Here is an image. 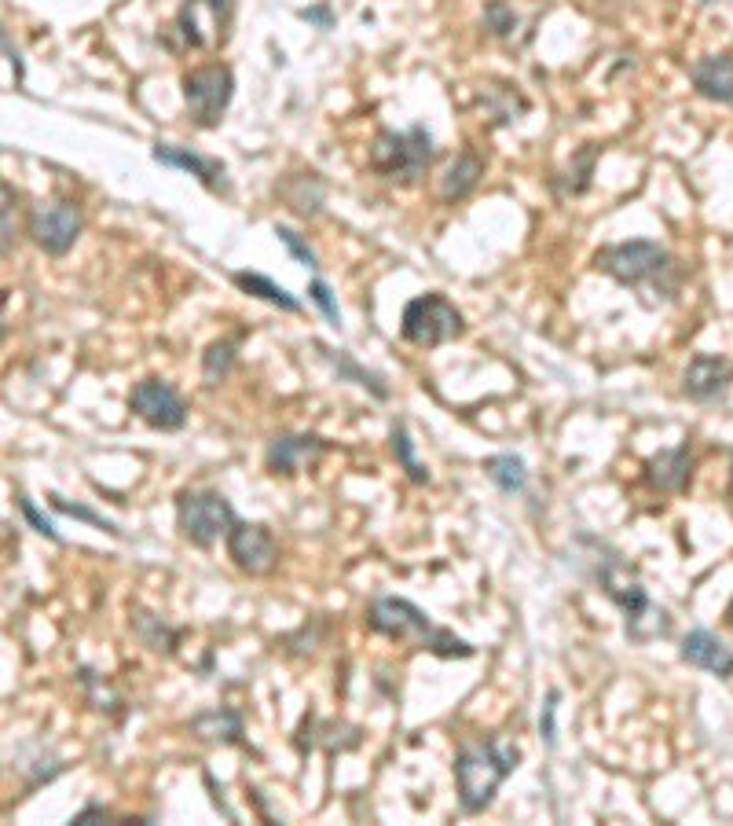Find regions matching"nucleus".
I'll use <instances>...</instances> for the list:
<instances>
[{
    "instance_id": "f257e3e1",
    "label": "nucleus",
    "mask_w": 733,
    "mask_h": 826,
    "mask_svg": "<svg viewBox=\"0 0 733 826\" xmlns=\"http://www.w3.org/2000/svg\"><path fill=\"white\" fill-rule=\"evenodd\" d=\"M521 764V749L506 738H488V743L459 746L455 757V786L462 812L477 815L495 801V793Z\"/></svg>"
},
{
    "instance_id": "f03ea898",
    "label": "nucleus",
    "mask_w": 733,
    "mask_h": 826,
    "mask_svg": "<svg viewBox=\"0 0 733 826\" xmlns=\"http://www.w3.org/2000/svg\"><path fill=\"white\" fill-rule=\"evenodd\" d=\"M366 625L390 639L415 643V647L437 654V658H473V654H477L466 639H459L455 632H448V628H437L426 610H418L415 603H407L401 595L374 599L371 610H366Z\"/></svg>"
},
{
    "instance_id": "7ed1b4c3",
    "label": "nucleus",
    "mask_w": 733,
    "mask_h": 826,
    "mask_svg": "<svg viewBox=\"0 0 733 826\" xmlns=\"http://www.w3.org/2000/svg\"><path fill=\"white\" fill-rule=\"evenodd\" d=\"M595 268L612 276V280L623 283V287H653V291H661L664 298H675L678 280H683L675 261H672V254L653 239L601 246V250L595 254Z\"/></svg>"
},
{
    "instance_id": "20e7f679",
    "label": "nucleus",
    "mask_w": 733,
    "mask_h": 826,
    "mask_svg": "<svg viewBox=\"0 0 733 826\" xmlns=\"http://www.w3.org/2000/svg\"><path fill=\"white\" fill-rule=\"evenodd\" d=\"M601 588H606V595L623 610V617H628V636L634 643H650L672 632V614L650 603V592L642 588L639 577H631V570L623 562L612 559L606 570H601Z\"/></svg>"
},
{
    "instance_id": "39448f33",
    "label": "nucleus",
    "mask_w": 733,
    "mask_h": 826,
    "mask_svg": "<svg viewBox=\"0 0 733 826\" xmlns=\"http://www.w3.org/2000/svg\"><path fill=\"white\" fill-rule=\"evenodd\" d=\"M433 163V136L426 133L422 125L407 129V133H379L371 144V166L374 174H382L385 180H401V185H411L418 180Z\"/></svg>"
},
{
    "instance_id": "423d86ee",
    "label": "nucleus",
    "mask_w": 733,
    "mask_h": 826,
    "mask_svg": "<svg viewBox=\"0 0 733 826\" xmlns=\"http://www.w3.org/2000/svg\"><path fill=\"white\" fill-rule=\"evenodd\" d=\"M177 522H180V533L195 547H213L221 536H228V529L239 518H235L224 492L195 489V492H180L177 496Z\"/></svg>"
},
{
    "instance_id": "0eeeda50",
    "label": "nucleus",
    "mask_w": 733,
    "mask_h": 826,
    "mask_svg": "<svg viewBox=\"0 0 733 826\" xmlns=\"http://www.w3.org/2000/svg\"><path fill=\"white\" fill-rule=\"evenodd\" d=\"M466 324H462V313L448 302L444 294H422L415 302H407L404 316H401V335L411 342V346L433 349L444 346V342L459 338Z\"/></svg>"
},
{
    "instance_id": "6e6552de",
    "label": "nucleus",
    "mask_w": 733,
    "mask_h": 826,
    "mask_svg": "<svg viewBox=\"0 0 733 826\" xmlns=\"http://www.w3.org/2000/svg\"><path fill=\"white\" fill-rule=\"evenodd\" d=\"M232 26V0H183L172 19V48H221Z\"/></svg>"
},
{
    "instance_id": "1a4fd4ad",
    "label": "nucleus",
    "mask_w": 733,
    "mask_h": 826,
    "mask_svg": "<svg viewBox=\"0 0 733 826\" xmlns=\"http://www.w3.org/2000/svg\"><path fill=\"white\" fill-rule=\"evenodd\" d=\"M232 96H235V74L224 63H210V67L183 74V100H188V111L202 129L221 125Z\"/></svg>"
},
{
    "instance_id": "9d476101",
    "label": "nucleus",
    "mask_w": 733,
    "mask_h": 826,
    "mask_svg": "<svg viewBox=\"0 0 733 826\" xmlns=\"http://www.w3.org/2000/svg\"><path fill=\"white\" fill-rule=\"evenodd\" d=\"M84 228L81 210L74 202H41V206L30 210V235L45 254L63 257L78 243V235Z\"/></svg>"
},
{
    "instance_id": "9b49d317",
    "label": "nucleus",
    "mask_w": 733,
    "mask_h": 826,
    "mask_svg": "<svg viewBox=\"0 0 733 826\" xmlns=\"http://www.w3.org/2000/svg\"><path fill=\"white\" fill-rule=\"evenodd\" d=\"M224 540H228V559L235 562V570H243L250 577H264L275 570L279 544H275V536L268 533V525L235 522Z\"/></svg>"
},
{
    "instance_id": "f8f14e48",
    "label": "nucleus",
    "mask_w": 733,
    "mask_h": 826,
    "mask_svg": "<svg viewBox=\"0 0 733 826\" xmlns=\"http://www.w3.org/2000/svg\"><path fill=\"white\" fill-rule=\"evenodd\" d=\"M128 404H133V412L147 426H155V431H183V423H188V404H183V397L161 379L139 382L136 390L128 393Z\"/></svg>"
},
{
    "instance_id": "ddd939ff",
    "label": "nucleus",
    "mask_w": 733,
    "mask_h": 826,
    "mask_svg": "<svg viewBox=\"0 0 733 826\" xmlns=\"http://www.w3.org/2000/svg\"><path fill=\"white\" fill-rule=\"evenodd\" d=\"M323 453H327V442L316 434H283L268 445L264 464L275 478H294L297 470H305V464H312Z\"/></svg>"
},
{
    "instance_id": "4468645a",
    "label": "nucleus",
    "mask_w": 733,
    "mask_h": 826,
    "mask_svg": "<svg viewBox=\"0 0 733 826\" xmlns=\"http://www.w3.org/2000/svg\"><path fill=\"white\" fill-rule=\"evenodd\" d=\"M730 382H733L730 360L700 353V357L689 360V368L683 375V393L689 397V401H715V397L726 393Z\"/></svg>"
},
{
    "instance_id": "2eb2a0df",
    "label": "nucleus",
    "mask_w": 733,
    "mask_h": 826,
    "mask_svg": "<svg viewBox=\"0 0 733 826\" xmlns=\"http://www.w3.org/2000/svg\"><path fill=\"white\" fill-rule=\"evenodd\" d=\"M683 661H689L693 669H704L711 676H722V680H730L733 676V650L708 628H693L683 639Z\"/></svg>"
},
{
    "instance_id": "dca6fc26",
    "label": "nucleus",
    "mask_w": 733,
    "mask_h": 826,
    "mask_svg": "<svg viewBox=\"0 0 733 826\" xmlns=\"http://www.w3.org/2000/svg\"><path fill=\"white\" fill-rule=\"evenodd\" d=\"M155 163L172 166V169H188V174L195 177L199 185H206L210 191L228 188V180H224V163H217V158H206V155H195V152H188V147L155 144Z\"/></svg>"
},
{
    "instance_id": "f3484780",
    "label": "nucleus",
    "mask_w": 733,
    "mask_h": 826,
    "mask_svg": "<svg viewBox=\"0 0 733 826\" xmlns=\"http://www.w3.org/2000/svg\"><path fill=\"white\" fill-rule=\"evenodd\" d=\"M689 78H693V89L704 100L733 107V56H704L700 63H693Z\"/></svg>"
},
{
    "instance_id": "a211bd4d",
    "label": "nucleus",
    "mask_w": 733,
    "mask_h": 826,
    "mask_svg": "<svg viewBox=\"0 0 733 826\" xmlns=\"http://www.w3.org/2000/svg\"><path fill=\"white\" fill-rule=\"evenodd\" d=\"M689 467H693V453H689V445L667 448V453L653 456L650 464H645V481H650L653 489H661V492H678V489H686Z\"/></svg>"
},
{
    "instance_id": "6ab92c4d",
    "label": "nucleus",
    "mask_w": 733,
    "mask_h": 826,
    "mask_svg": "<svg viewBox=\"0 0 733 826\" xmlns=\"http://www.w3.org/2000/svg\"><path fill=\"white\" fill-rule=\"evenodd\" d=\"M481 177H484V163L473 152H462L455 163L448 166V177H444V185H440V196H444L448 202L466 199L470 191L477 188Z\"/></svg>"
},
{
    "instance_id": "aec40b11",
    "label": "nucleus",
    "mask_w": 733,
    "mask_h": 826,
    "mask_svg": "<svg viewBox=\"0 0 733 826\" xmlns=\"http://www.w3.org/2000/svg\"><path fill=\"white\" fill-rule=\"evenodd\" d=\"M191 732H195L199 738H206V743L232 746L243 738V721H239V713H232V710H210V713H202L191 721Z\"/></svg>"
},
{
    "instance_id": "412c9836",
    "label": "nucleus",
    "mask_w": 733,
    "mask_h": 826,
    "mask_svg": "<svg viewBox=\"0 0 733 826\" xmlns=\"http://www.w3.org/2000/svg\"><path fill=\"white\" fill-rule=\"evenodd\" d=\"M235 283H239L246 294L264 298L268 305H279V309H286V313H297V309H301V302H297L294 294H286L283 287L272 283V280H268V276H261V272H235Z\"/></svg>"
},
{
    "instance_id": "4be33fe9",
    "label": "nucleus",
    "mask_w": 733,
    "mask_h": 826,
    "mask_svg": "<svg viewBox=\"0 0 733 826\" xmlns=\"http://www.w3.org/2000/svg\"><path fill=\"white\" fill-rule=\"evenodd\" d=\"M484 470H488V478L499 485L503 492H521L528 485V470H525V459L514 456V453H503V456H492L488 464H484Z\"/></svg>"
},
{
    "instance_id": "5701e85b",
    "label": "nucleus",
    "mask_w": 733,
    "mask_h": 826,
    "mask_svg": "<svg viewBox=\"0 0 733 826\" xmlns=\"http://www.w3.org/2000/svg\"><path fill=\"white\" fill-rule=\"evenodd\" d=\"M319 353L334 364V368H338V375H345V379H356V382L363 386V390H371L374 397H379V401H385V397H390V386L382 382V375L360 368V364H356V360L349 357V353H341V349L334 353V349H327V346H319Z\"/></svg>"
},
{
    "instance_id": "b1692460",
    "label": "nucleus",
    "mask_w": 733,
    "mask_h": 826,
    "mask_svg": "<svg viewBox=\"0 0 733 826\" xmlns=\"http://www.w3.org/2000/svg\"><path fill=\"white\" fill-rule=\"evenodd\" d=\"M390 437H393V456H396V464H401V467L407 470V478H411L415 485H429V470H426V464H418L415 442H411V434H407V423H393Z\"/></svg>"
},
{
    "instance_id": "393cba45",
    "label": "nucleus",
    "mask_w": 733,
    "mask_h": 826,
    "mask_svg": "<svg viewBox=\"0 0 733 826\" xmlns=\"http://www.w3.org/2000/svg\"><path fill=\"white\" fill-rule=\"evenodd\" d=\"M133 625H136V636L144 639V647L150 650H166L172 654V647H177V632H169L166 625H161V617L147 614V610H133Z\"/></svg>"
},
{
    "instance_id": "a878e982",
    "label": "nucleus",
    "mask_w": 733,
    "mask_h": 826,
    "mask_svg": "<svg viewBox=\"0 0 733 826\" xmlns=\"http://www.w3.org/2000/svg\"><path fill=\"white\" fill-rule=\"evenodd\" d=\"M235 368V342L221 338L202 353V375H206V386H221L228 379V371Z\"/></svg>"
},
{
    "instance_id": "bb28decb",
    "label": "nucleus",
    "mask_w": 733,
    "mask_h": 826,
    "mask_svg": "<svg viewBox=\"0 0 733 826\" xmlns=\"http://www.w3.org/2000/svg\"><path fill=\"white\" fill-rule=\"evenodd\" d=\"M52 500V507H56L59 514H70V518H81V522H89V525H95V529H103V533H122L117 525L111 522V518H103V514H95L92 507H84V503H70V500H63V496H48Z\"/></svg>"
},
{
    "instance_id": "cd10ccee",
    "label": "nucleus",
    "mask_w": 733,
    "mask_h": 826,
    "mask_svg": "<svg viewBox=\"0 0 733 826\" xmlns=\"http://www.w3.org/2000/svg\"><path fill=\"white\" fill-rule=\"evenodd\" d=\"M275 235H279V243L290 246V254H294L301 265H305V268H319L316 250H312V246H308L305 239H301V235H297L294 228H286V224H275Z\"/></svg>"
},
{
    "instance_id": "c85d7f7f",
    "label": "nucleus",
    "mask_w": 733,
    "mask_h": 826,
    "mask_svg": "<svg viewBox=\"0 0 733 826\" xmlns=\"http://www.w3.org/2000/svg\"><path fill=\"white\" fill-rule=\"evenodd\" d=\"M15 503H19V511H23V518L30 522V529L41 533L45 540H56V544H59L56 525H52V518H45V514H41V511L34 507V500H30V496H15Z\"/></svg>"
},
{
    "instance_id": "c756f323",
    "label": "nucleus",
    "mask_w": 733,
    "mask_h": 826,
    "mask_svg": "<svg viewBox=\"0 0 733 826\" xmlns=\"http://www.w3.org/2000/svg\"><path fill=\"white\" fill-rule=\"evenodd\" d=\"M557 702H562V691H550L543 713H539V735H543V743H546L550 749L557 746V727H554V721H557Z\"/></svg>"
},
{
    "instance_id": "7c9ffc66",
    "label": "nucleus",
    "mask_w": 733,
    "mask_h": 826,
    "mask_svg": "<svg viewBox=\"0 0 733 826\" xmlns=\"http://www.w3.org/2000/svg\"><path fill=\"white\" fill-rule=\"evenodd\" d=\"M308 298L323 309V316H327L334 327H341V309H338V302H334V294H330L327 283H323V280H312V283H308Z\"/></svg>"
},
{
    "instance_id": "2f4dec72",
    "label": "nucleus",
    "mask_w": 733,
    "mask_h": 826,
    "mask_svg": "<svg viewBox=\"0 0 733 826\" xmlns=\"http://www.w3.org/2000/svg\"><path fill=\"white\" fill-rule=\"evenodd\" d=\"M484 23H488L495 34L499 37H506V34H514V26H517V19H514V12L510 8L503 4V0H492L488 8H484Z\"/></svg>"
},
{
    "instance_id": "473e14b6",
    "label": "nucleus",
    "mask_w": 733,
    "mask_h": 826,
    "mask_svg": "<svg viewBox=\"0 0 733 826\" xmlns=\"http://www.w3.org/2000/svg\"><path fill=\"white\" fill-rule=\"evenodd\" d=\"M4 191V254H12V206H15V196H12V185L0 188Z\"/></svg>"
},
{
    "instance_id": "72a5a7b5",
    "label": "nucleus",
    "mask_w": 733,
    "mask_h": 826,
    "mask_svg": "<svg viewBox=\"0 0 733 826\" xmlns=\"http://www.w3.org/2000/svg\"><path fill=\"white\" fill-rule=\"evenodd\" d=\"M4 56H8V63H12V70H15V85H23V78H26L23 59H19V52L12 48V37H8V34H4Z\"/></svg>"
},
{
    "instance_id": "f704fd0d",
    "label": "nucleus",
    "mask_w": 733,
    "mask_h": 826,
    "mask_svg": "<svg viewBox=\"0 0 733 826\" xmlns=\"http://www.w3.org/2000/svg\"><path fill=\"white\" fill-rule=\"evenodd\" d=\"M92 819H111V812H106L103 808V804H89V808H84V812H78V815H74V823H92Z\"/></svg>"
},
{
    "instance_id": "c9c22d12",
    "label": "nucleus",
    "mask_w": 733,
    "mask_h": 826,
    "mask_svg": "<svg viewBox=\"0 0 733 826\" xmlns=\"http://www.w3.org/2000/svg\"><path fill=\"white\" fill-rule=\"evenodd\" d=\"M726 625L733 628V603H730V610H726Z\"/></svg>"
},
{
    "instance_id": "e433bc0d",
    "label": "nucleus",
    "mask_w": 733,
    "mask_h": 826,
    "mask_svg": "<svg viewBox=\"0 0 733 826\" xmlns=\"http://www.w3.org/2000/svg\"><path fill=\"white\" fill-rule=\"evenodd\" d=\"M730 500H733V481H730Z\"/></svg>"
}]
</instances>
